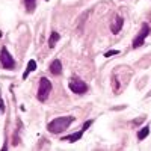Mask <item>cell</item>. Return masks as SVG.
I'll return each mask as SVG.
<instances>
[{"label":"cell","instance_id":"30bf717a","mask_svg":"<svg viewBox=\"0 0 151 151\" xmlns=\"http://www.w3.org/2000/svg\"><path fill=\"white\" fill-rule=\"evenodd\" d=\"M148 134H150V125H145V127H142L139 132H137V139L144 141Z\"/></svg>","mask_w":151,"mask_h":151},{"label":"cell","instance_id":"3957f363","mask_svg":"<svg viewBox=\"0 0 151 151\" xmlns=\"http://www.w3.org/2000/svg\"><path fill=\"white\" fill-rule=\"evenodd\" d=\"M0 64H2V67L5 70L15 68V60H14V58L11 56V53L6 50V47H3L2 52H0Z\"/></svg>","mask_w":151,"mask_h":151},{"label":"cell","instance_id":"5bb4252c","mask_svg":"<svg viewBox=\"0 0 151 151\" xmlns=\"http://www.w3.org/2000/svg\"><path fill=\"white\" fill-rule=\"evenodd\" d=\"M115 55H119V50H109V52L104 53V58H110V56H115Z\"/></svg>","mask_w":151,"mask_h":151},{"label":"cell","instance_id":"7c38bea8","mask_svg":"<svg viewBox=\"0 0 151 151\" xmlns=\"http://www.w3.org/2000/svg\"><path fill=\"white\" fill-rule=\"evenodd\" d=\"M59 38H60V36H59V33H58V32H53V33H52V36H50V40H48V47H50V48H53V47H55V44L59 41Z\"/></svg>","mask_w":151,"mask_h":151},{"label":"cell","instance_id":"ac0fdd59","mask_svg":"<svg viewBox=\"0 0 151 151\" xmlns=\"http://www.w3.org/2000/svg\"><path fill=\"white\" fill-rule=\"evenodd\" d=\"M45 2H48V0H45Z\"/></svg>","mask_w":151,"mask_h":151},{"label":"cell","instance_id":"7a4b0ae2","mask_svg":"<svg viewBox=\"0 0 151 151\" xmlns=\"http://www.w3.org/2000/svg\"><path fill=\"white\" fill-rule=\"evenodd\" d=\"M52 82H50L47 77H41L40 80V88H38V100L40 101H45L48 98V94L52 92Z\"/></svg>","mask_w":151,"mask_h":151},{"label":"cell","instance_id":"9a60e30c","mask_svg":"<svg viewBox=\"0 0 151 151\" xmlns=\"http://www.w3.org/2000/svg\"><path fill=\"white\" fill-rule=\"evenodd\" d=\"M92 122H94V121H92V119H89V121H86V122H85V124H83V127H82V130H83V132H85V130H86V129H88V127H91V124H92Z\"/></svg>","mask_w":151,"mask_h":151},{"label":"cell","instance_id":"6da1fadb","mask_svg":"<svg viewBox=\"0 0 151 151\" xmlns=\"http://www.w3.org/2000/svg\"><path fill=\"white\" fill-rule=\"evenodd\" d=\"M73 122H74V116H59V118H55L53 121L48 122L47 130L53 134H59L62 132H65Z\"/></svg>","mask_w":151,"mask_h":151},{"label":"cell","instance_id":"8fae6325","mask_svg":"<svg viewBox=\"0 0 151 151\" xmlns=\"http://www.w3.org/2000/svg\"><path fill=\"white\" fill-rule=\"evenodd\" d=\"M91 14V9H88L86 12H83V14H82V17L77 20L79 21V32H82L83 30V26H85V20L88 18V15H89Z\"/></svg>","mask_w":151,"mask_h":151},{"label":"cell","instance_id":"e0dca14e","mask_svg":"<svg viewBox=\"0 0 151 151\" xmlns=\"http://www.w3.org/2000/svg\"><path fill=\"white\" fill-rule=\"evenodd\" d=\"M142 121H144V118H139V119H136V121H134V122H133V124H141V122H142Z\"/></svg>","mask_w":151,"mask_h":151},{"label":"cell","instance_id":"52a82bcc","mask_svg":"<svg viewBox=\"0 0 151 151\" xmlns=\"http://www.w3.org/2000/svg\"><path fill=\"white\" fill-rule=\"evenodd\" d=\"M50 73L53 76H59L62 73V64H60L59 59H55L52 64H50Z\"/></svg>","mask_w":151,"mask_h":151},{"label":"cell","instance_id":"4fadbf2b","mask_svg":"<svg viewBox=\"0 0 151 151\" xmlns=\"http://www.w3.org/2000/svg\"><path fill=\"white\" fill-rule=\"evenodd\" d=\"M24 3H26L27 12H33V11H35V6H36V0H24Z\"/></svg>","mask_w":151,"mask_h":151},{"label":"cell","instance_id":"2e32d148","mask_svg":"<svg viewBox=\"0 0 151 151\" xmlns=\"http://www.w3.org/2000/svg\"><path fill=\"white\" fill-rule=\"evenodd\" d=\"M0 110H2V112L5 110V103H3V100H2V98H0Z\"/></svg>","mask_w":151,"mask_h":151},{"label":"cell","instance_id":"277c9868","mask_svg":"<svg viewBox=\"0 0 151 151\" xmlns=\"http://www.w3.org/2000/svg\"><path fill=\"white\" fill-rule=\"evenodd\" d=\"M150 26L147 23H144L142 24V29H141V32H139V35H137L134 40H133V47L134 48H137V47H141V45H144V42H145V38L150 35Z\"/></svg>","mask_w":151,"mask_h":151},{"label":"cell","instance_id":"5b68a950","mask_svg":"<svg viewBox=\"0 0 151 151\" xmlns=\"http://www.w3.org/2000/svg\"><path fill=\"white\" fill-rule=\"evenodd\" d=\"M68 86H70V89L74 94H85L88 91V85L85 82H82V80H71L68 83Z\"/></svg>","mask_w":151,"mask_h":151},{"label":"cell","instance_id":"ba28073f","mask_svg":"<svg viewBox=\"0 0 151 151\" xmlns=\"http://www.w3.org/2000/svg\"><path fill=\"white\" fill-rule=\"evenodd\" d=\"M35 70H36V62H35L33 59H30V60H29V64H27L26 71H24V74H23V79H27L29 73H32V71H35Z\"/></svg>","mask_w":151,"mask_h":151},{"label":"cell","instance_id":"8992f818","mask_svg":"<svg viewBox=\"0 0 151 151\" xmlns=\"http://www.w3.org/2000/svg\"><path fill=\"white\" fill-rule=\"evenodd\" d=\"M122 26H124V18L122 17H116L115 18V21H113V24L110 26V30H112V33H119L121 32V29H122Z\"/></svg>","mask_w":151,"mask_h":151},{"label":"cell","instance_id":"9c48e42d","mask_svg":"<svg viewBox=\"0 0 151 151\" xmlns=\"http://www.w3.org/2000/svg\"><path fill=\"white\" fill-rule=\"evenodd\" d=\"M83 133H85L83 130H80V132H76V133H73V134H70V136H67V137H65V139H67L68 142H71V144H73V142H77V141L80 139V137L83 136Z\"/></svg>","mask_w":151,"mask_h":151}]
</instances>
